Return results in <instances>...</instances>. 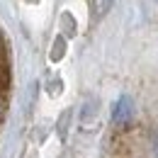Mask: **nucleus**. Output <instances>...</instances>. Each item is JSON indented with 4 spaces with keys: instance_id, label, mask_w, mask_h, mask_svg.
Segmentation results:
<instances>
[{
    "instance_id": "obj_2",
    "label": "nucleus",
    "mask_w": 158,
    "mask_h": 158,
    "mask_svg": "<svg viewBox=\"0 0 158 158\" xmlns=\"http://www.w3.org/2000/svg\"><path fill=\"white\" fill-rule=\"evenodd\" d=\"M110 5H112V0H95L93 2V10H95V15H105L107 10H110Z\"/></svg>"
},
{
    "instance_id": "obj_1",
    "label": "nucleus",
    "mask_w": 158,
    "mask_h": 158,
    "mask_svg": "<svg viewBox=\"0 0 158 158\" xmlns=\"http://www.w3.org/2000/svg\"><path fill=\"white\" fill-rule=\"evenodd\" d=\"M10 100H12V54H10V41L0 27V129L7 117Z\"/></svg>"
}]
</instances>
